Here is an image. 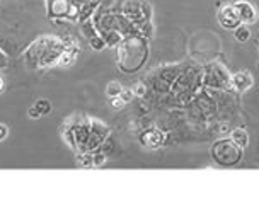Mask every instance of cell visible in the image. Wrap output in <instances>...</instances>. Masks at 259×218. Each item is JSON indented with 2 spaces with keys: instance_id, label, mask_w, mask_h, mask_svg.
<instances>
[{
  "instance_id": "6da1fadb",
  "label": "cell",
  "mask_w": 259,
  "mask_h": 218,
  "mask_svg": "<svg viewBox=\"0 0 259 218\" xmlns=\"http://www.w3.org/2000/svg\"><path fill=\"white\" fill-rule=\"evenodd\" d=\"M219 22L225 29H237L242 21L239 19V14L234 9V6H225L219 12Z\"/></svg>"
},
{
  "instance_id": "7a4b0ae2",
  "label": "cell",
  "mask_w": 259,
  "mask_h": 218,
  "mask_svg": "<svg viewBox=\"0 0 259 218\" xmlns=\"http://www.w3.org/2000/svg\"><path fill=\"white\" fill-rule=\"evenodd\" d=\"M232 6H234L235 11H237L239 19L242 22H246V24H252V22L257 21V11L252 4L240 0V2H235V4H232Z\"/></svg>"
},
{
  "instance_id": "3957f363",
  "label": "cell",
  "mask_w": 259,
  "mask_h": 218,
  "mask_svg": "<svg viewBox=\"0 0 259 218\" xmlns=\"http://www.w3.org/2000/svg\"><path fill=\"white\" fill-rule=\"evenodd\" d=\"M230 83H232V87L237 92H244L247 89H251L252 87V77L249 72H239L235 73V75L232 77V80H230Z\"/></svg>"
},
{
  "instance_id": "277c9868",
  "label": "cell",
  "mask_w": 259,
  "mask_h": 218,
  "mask_svg": "<svg viewBox=\"0 0 259 218\" xmlns=\"http://www.w3.org/2000/svg\"><path fill=\"white\" fill-rule=\"evenodd\" d=\"M143 143L150 148H157L164 143V135H162L160 132H157V129H150V132H147L145 137H143Z\"/></svg>"
},
{
  "instance_id": "5b68a950",
  "label": "cell",
  "mask_w": 259,
  "mask_h": 218,
  "mask_svg": "<svg viewBox=\"0 0 259 218\" xmlns=\"http://www.w3.org/2000/svg\"><path fill=\"white\" fill-rule=\"evenodd\" d=\"M232 142L237 145L239 148H246L249 145V137H247V132L242 128H237L232 132Z\"/></svg>"
},
{
  "instance_id": "8992f818",
  "label": "cell",
  "mask_w": 259,
  "mask_h": 218,
  "mask_svg": "<svg viewBox=\"0 0 259 218\" xmlns=\"http://www.w3.org/2000/svg\"><path fill=\"white\" fill-rule=\"evenodd\" d=\"M121 92H123V87L119 82H109L108 87H106V96H108L109 99L111 97H118Z\"/></svg>"
},
{
  "instance_id": "52a82bcc",
  "label": "cell",
  "mask_w": 259,
  "mask_h": 218,
  "mask_svg": "<svg viewBox=\"0 0 259 218\" xmlns=\"http://www.w3.org/2000/svg\"><path fill=\"white\" fill-rule=\"evenodd\" d=\"M234 36H235V39L240 41V43H246V41H249V38H251V31H249L247 27L239 26L234 32Z\"/></svg>"
},
{
  "instance_id": "ba28073f",
  "label": "cell",
  "mask_w": 259,
  "mask_h": 218,
  "mask_svg": "<svg viewBox=\"0 0 259 218\" xmlns=\"http://www.w3.org/2000/svg\"><path fill=\"white\" fill-rule=\"evenodd\" d=\"M75 57H77V55H75V52H73V50H72V52H68V53H65V55H62V58H60V65H70L72 62H73V60H75Z\"/></svg>"
},
{
  "instance_id": "9c48e42d",
  "label": "cell",
  "mask_w": 259,
  "mask_h": 218,
  "mask_svg": "<svg viewBox=\"0 0 259 218\" xmlns=\"http://www.w3.org/2000/svg\"><path fill=\"white\" fill-rule=\"evenodd\" d=\"M36 108L39 109L41 114H48L50 111H52V104H50L48 101H38V103H36Z\"/></svg>"
},
{
  "instance_id": "30bf717a",
  "label": "cell",
  "mask_w": 259,
  "mask_h": 218,
  "mask_svg": "<svg viewBox=\"0 0 259 218\" xmlns=\"http://www.w3.org/2000/svg\"><path fill=\"white\" fill-rule=\"evenodd\" d=\"M111 106H113L114 109H119V108H123L124 106V101L121 99V97H111Z\"/></svg>"
},
{
  "instance_id": "8fae6325",
  "label": "cell",
  "mask_w": 259,
  "mask_h": 218,
  "mask_svg": "<svg viewBox=\"0 0 259 218\" xmlns=\"http://www.w3.org/2000/svg\"><path fill=\"white\" fill-rule=\"evenodd\" d=\"M133 96H135V94H133V91H124V89H123L121 94H119V97H121V99L124 101V104L130 103V101L133 99Z\"/></svg>"
},
{
  "instance_id": "7c38bea8",
  "label": "cell",
  "mask_w": 259,
  "mask_h": 218,
  "mask_svg": "<svg viewBox=\"0 0 259 218\" xmlns=\"http://www.w3.org/2000/svg\"><path fill=\"white\" fill-rule=\"evenodd\" d=\"M145 92H147V89H145L143 83H138V85H135V89H133V94H135L137 97H143Z\"/></svg>"
},
{
  "instance_id": "4fadbf2b",
  "label": "cell",
  "mask_w": 259,
  "mask_h": 218,
  "mask_svg": "<svg viewBox=\"0 0 259 218\" xmlns=\"http://www.w3.org/2000/svg\"><path fill=\"white\" fill-rule=\"evenodd\" d=\"M7 137H9V128L4 123H0V142L6 140Z\"/></svg>"
},
{
  "instance_id": "5bb4252c",
  "label": "cell",
  "mask_w": 259,
  "mask_h": 218,
  "mask_svg": "<svg viewBox=\"0 0 259 218\" xmlns=\"http://www.w3.org/2000/svg\"><path fill=\"white\" fill-rule=\"evenodd\" d=\"M27 114H29V118H39V116H41L39 109L36 108V106H32V108H29V111H27Z\"/></svg>"
},
{
  "instance_id": "9a60e30c",
  "label": "cell",
  "mask_w": 259,
  "mask_h": 218,
  "mask_svg": "<svg viewBox=\"0 0 259 218\" xmlns=\"http://www.w3.org/2000/svg\"><path fill=\"white\" fill-rule=\"evenodd\" d=\"M104 160H106L104 155H97V157H94V165H103Z\"/></svg>"
},
{
  "instance_id": "2e32d148",
  "label": "cell",
  "mask_w": 259,
  "mask_h": 218,
  "mask_svg": "<svg viewBox=\"0 0 259 218\" xmlns=\"http://www.w3.org/2000/svg\"><path fill=\"white\" fill-rule=\"evenodd\" d=\"M4 89V80H2V77H0V91Z\"/></svg>"
}]
</instances>
